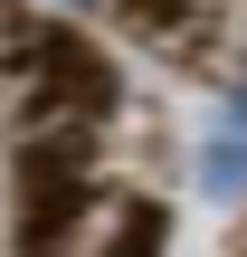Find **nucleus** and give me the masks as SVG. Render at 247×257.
I'll return each mask as SVG.
<instances>
[{"label":"nucleus","mask_w":247,"mask_h":257,"mask_svg":"<svg viewBox=\"0 0 247 257\" xmlns=\"http://www.w3.org/2000/svg\"><path fill=\"white\" fill-rule=\"evenodd\" d=\"M200 172H209V191H219V200H228V191H247V143H219Z\"/></svg>","instance_id":"obj_1"}]
</instances>
